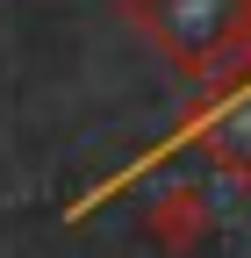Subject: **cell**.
I'll use <instances>...</instances> for the list:
<instances>
[{"label": "cell", "mask_w": 251, "mask_h": 258, "mask_svg": "<svg viewBox=\"0 0 251 258\" xmlns=\"http://www.w3.org/2000/svg\"><path fill=\"white\" fill-rule=\"evenodd\" d=\"M130 15L186 79H251V0H130Z\"/></svg>", "instance_id": "1"}, {"label": "cell", "mask_w": 251, "mask_h": 258, "mask_svg": "<svg viewBox=\"0 0 251 258\" xmlns=\"http://www.w3.org/2000/svg\"><path fill=\"white\" fill-rule=\"evenodd\" d=\"M144 230L158 237L165 251H194V244L208 237V201H201L194 186H172V194H158V201H151Z\"/></svg>", "instance_id": "2"}]
</instances>
